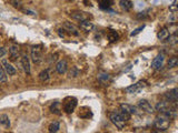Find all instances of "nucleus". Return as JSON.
Listing matches in <instances>:
<instances>
[{
  "label": "nucleus",
  "instance_id": "nucleus-16",
  "mask_svg": "<svg viewBox=\"0 0 178 133\" xmlns=\"http://www.w3.org/2000/svg\"><path fill=\"white\" fill-rule=\"evenodd\" d=\"M120 109L126 112H128L129 114H137L138 113V110L135 105H131V104H127V103H122L120 104Z\"/></svg>",
  "mask_w": 178,
  "mask_h": 133
},
{
  "label": "nucleus",
  "instance_id": "nucleus-18",
  "mask_svg": "<svg viewBox=\"0 0 178 133\" xmlns=\"http://www.w3.org/2000/svg\"><path fill=\"white\" fill-rule=\"evenodd\" d=\"M169 36H170V32L167 28H163V29H160V30L158 31V33H157V38H158L159 40H161V41L167 40V39L169 38Z\"/></svg>",
  "mask_w": 178,
  "mask_h": 133
},
{
  "label": "nucleus",
  "instance_id": "nucleus-21",
  "mask_svg": "<svg viewBox=\"0 0 178 133\" xmlns=\"http://www.w3.org/2000/svg\"><path fill=\"white\" fill-rule=\"evenodd\" d=\"M168 107H169V104H168V102L165 100V101H159V102L156 104L155 109L156 111H158L159 113H160V112H164L166 109H168Z\"/></svg>",
  "mask_w": 178,
  "mask_h": 133
},
{
  "label": "nucleus",
  "instance_id": "nucleus-5",
  "mask_svg": "<svg viewBox=\"0 0 178 133\" xmlns=\"http://www.w3.org/2000/svg\"><path fill=\"white\" fill-rule=\"evenodd\" d=\"M62 29H64L65 31H67L69 34H72V36H75V37L80 36V31H79V29L69 21H65L64 23H62Z\"/></svg>",
  "mask_w": 178,
  "mask_h": 133
},
{
  "label": "nucleus",
  "instance_id": "nucleus-7",
  "mask_svg": "<svg viewBox=\"0 0 178 133\" xmlns=\"http://www.w3.org/2000/svg\"><path fill=\"white\" fill-rule=\"evenodd\" d=\"M138 107L140 110L144 111V112H146V113H154V112H155V108H154L153 105L148 102L147 100H145V99H142L140 101H139Z\"/></svg>",
  "mask_w": 178,
  "mask_h": 133
},
{
  "label": "nucleus",
  "instance_id": "nucleus-2",
  "mask_svg": "<svg viewBox=\"0 0 178 133\" xmlns=\"http://www.w3.org/2000/svg\"><path fill=\"white\" fill-rule=\"evenodd\" d=\"M77 99L74 97H67L66 99L64 100V103H62V109L66 113L70 114L72 113L75 109L77 108Z\"/></svg>",
  "mask_w": 178,
  "mask_h": 133
},
{
  "label": "nucleus",
  "instance_id": "nucleus-30",
  "mask_svg": "<svg viewBox=\"0 0 178 133\" xmlns=\"http://www.w3.org/2000/svg\"><path fill=\"white\" fill-rule=\"evenodd\" d=\"M0 82H7V73L3 70V68H0Z\"/></svg>",
  "mask_w": 178,
  "mask_h": 133
},
{
  "label": "nucleus",
  "instance_id": "nucleus-25",
  "mask_svg": "<svg viewBox=\"0 0 178 133\" xmlns=\"http://www.w3.org/2000/svg\"><path fill=\"white\" fill-rule=\"evenodd\" d=\"M118 38H119V36H118V33H117L115 30H109L108 33H107V39L109 40V42L117 41Z\"/></svg>",
  "mask_w": 178,
  "mask_h": 133
},
{
  "label": "nucleus",
  "instance_id": "nucleus-6",
  "mask_svg": "<svg viewBox=\"0 0 178 133\" xmlns=\"http://www.w3.org/2000/svg\"><path fill=\"white\" fill-rule=\"evenodd\" d=\"M164 97H165V99H166L167 102L175 104V103H177V101H178V89L177 88L172 89L170 91L165 93Z\"/></svg>",
  "mask_w": 178,
  "mask_h": 133
},
{
  "label": "nucleus",
  "instance_id": "nucleus-3",
  "mask_svg": "<svg viewBox=\"0 0 178 133\" xmlns=\"http://www.w3.org/2000/svg\"><path fill=\"white\" fill-rule=\"evenodd\" d=\"M109 120H110V121L112 122V124L116 125V127H117V129H119V130H121V129H124V127H125L126 121L122 119L119 114L117 113L116 111H115V112H110V113H109Z\"/></svg>",
  "mask_w": 178,
  "mask_h": 133
},
{
  "label": "nucleus",
  "instance_id": "nucleus-9",
  "mask_svg": "<svg viewBox=\"0 0 178 133\" xmlns=\"http://www.w3.org/2000/svg\"><path fill=\"white\" fill-rule=\"evenodd\" d=\"M70 17H71L72 19L78 20V21L89 20V18H90L88 12H85V11H72L71 14H70Z\"/></svg>",
  "mask_w": 178,
  "mask_h": 133
},
{
  "label": "nucleus",
  "instance_id": "nucleus-34",
  "mask_svg": "<svg viewBox=\"0 0 178 133\" xmlns=\"http://www.w3.org/2000/svg\"><path fill=\"white\" fill-rule=\"evenodd\" d=\"M6 53H7V50H6L3 47H0V58H2Z\"/></svg>",
  "mask_w": 178,
  "mask_h": 133
},
{
  "label": "nucleus",
  "instance_id": "nucleus-35",
  "mask_svg": "<svg viewBox=\"0 0 178 133\" xmlns=\"http://www.w3.org/2000/svg\"><path fill=\"white\" fill-rule=\"evenodd\" d=\"M65 1H68V2H71V1H74V0H65Z\"/></svg>",
  "mask_w": 178,
  "mask_h": 133
},
{
  "label": "nucleus",
  "instance_id": "nucleus-14",
  "mask_svg": "<svg viewBox=\"0 0 178 133\" xmlns=\"http://www.w3.org/2000/svg\"><path fill=\"white\" fill-rule=\"evenodd\" d=\"M21 66L23 71L29 75L30 73V61H29V57L27 54H22L21 55Z\"/></svg>",
  "mask_w": 178,
  "mask_h": 133
},
{
  "label": "nucleus",
  "instance_id": "nucleus-4",
  "mask_svg": "<svg viewBox=\"0 0 178 133\" xmlns=\"http://www.w3.org/2000/svg\"><path fill=\"white\" fill-rule=\"evenodd\" d=\"M146 87H147V82L144 80H140L135 83V84H131L130 87H127V88H126V92L129 94L138 93V92H140L142 89H145Z\"/></svg>",
  "mask_w": 178,
  "mask_h": 133
},
{
  "label": "nucleus",
  "instance_id": "nucleus-28",
  "mask_svg": "<svg viewBox=\"0 0 178 133\" xmlns=\"http://www.w3.org/2000/svg\"><path fill=\"white\" fill-rule=\"evenodd\" d=\"M167 66H168V68H169V69L176 68V66H178V58H177V57H172V58L168 60Z\"/></svg>",
  "mask_w": 178,
  "mask_h": 133
},
{
  "label": "nucleus",
  "instance_id": "nucleus-17",
  "mask_svg": "<svg viewBox=\"0 0 178 133\" xmlns=\"http://www.w3.org/2000/svg\"><path fill=\"white\" fill-rule=\"evenodd\" d=\"M79 27L83 29V31H91L95 28L94 23L90 22L89 20H83V21H79Z\"/></svg>",
  "mask_w": 178,
  "mask_h": 133
},
{
  "label": "nucleus",
  "instance_id": "nucleus-26",
  "mask_svg": "<svg viewBox=\"0 0 178 133\" xmlns=\"http://www.w3.org/2000/svg\"><path fill=\"white\" fill-rule=\"evenodd\" d=\"M59 129H60V123H59L58 121H53V123L49 125V127H48V131L51 133H55V132H58Z\"/></svg>",
  "mask_w": 178,
  "mask_h": 133
},
{
  "label": "nucleus",
  "instance_id": "nucleus-23",
  "mask_svg": "<svg viewBox=\"0 0 178 133\" xmlns=\"http://www.w3.org/2000/svg\"><path fill=\"white\" fill-rule=\"evenodd\" d=\"M0 124L5 127L6 129L10 127V120H9V116L7 114H1L0 115Z\"/></svg>",
  "mask_w": 178,
  "mask_h": 133
},
{
  "label": "nucleus",
  "instance_id": "nucleus-8",
  "mask_svg": "<svg viewBox=\"0 0 178 133\" xmlns=\"http://www.w3.org/2000/svg\"><path fill=\"white\" fill-rule=\"evenodd\" d=\"M31 60H32L33 63H40L42 61V52L41 49H39L37 47H33L31 49Z\"/></svg>",
  "mask_w": 178,
  "mask_h": 133
},
{
  "label": "nucleus",
  "instance_id": "nucleus-11",
  "mask_svg": "<svg viewBox=\"0 0 178 133\" xmlns=\"http://www.w3.org/2000/svg\"><path fill=\"white\" fill-rule=\"evenodd\" d=\"M56 71L58 72L59 75H65L68 71V62H67V60L62 59V60L58 61L57 64H56Z\"/></svg>",
  "mask_w": 178,
  "mask_h": 133
},
{
  "label": "nucleus",
  "instance_id": "nucleus-29",
  "mask_svg": "<svg viewBox=\"0 0 178 133\" xmlns=\"http://www.w3.org/2000/svg\"><path fill=\"white\" fill-rule=\"evenodd\" d=\"M117 113L119 114L120 116H121L122 119L125 120V121H128V120H130V118H131V114H129L128 112H126V111H124V110H118L117 111Z\"/></svg>",
  "mask_w": 178,
  "mask_h": 133
},
{
  "label": "nucleus",
  "instance_id": "nucleus-20",
  "mask_svg": "<svg viewBox=\"0 0 178 133\" xmlns=\"http://www.w3.org/2000/svg\"><path fill=\"white\" fill-rule=\"evenodd\" d=\"M50 112L53 114H57V115H60L61 114V107L59 102H53V104L50 105Z\"/></svg>",
  "mask_w": 178,
  "mask_h": 133
},
{
  "label": "nucleus",
  "instance_id": "nucleus-27",
  "mask_svg": "<svg viewBox=\"0 0 178 133\" xmlns=\"http://www.w3.org/2000/svg\"><path fill=\"white\" fill-rule=\"evenodd\" d=\"M79 75H80V71H79L77 66H71V69L68 71V77L69 78H76Z\"/></svg>",
  "mask_w": 178,
  "mask_h": 133
},
{
  "label": "nucleus",
  "instance_id": "nucleus-1",
  "mask_svg": "<svg viewBox=\"0 0 178 133\" xmlns=\"http://www.w3.org/2000/svg\"><path fill=\"white\" fill-rule=\"evenodd\" d=\"M170 125V119L165 114L159 113L154 120V127L158 131H166Z\"/></svg>",
  "mask_w": 178,
  "mask_h": 133
},
{
  "label": "nucleus",
  "instance_id": "nucleus-15",
  "mask_svg": "<svg viewBox=\"0 0 178 133\" xmlns=\"http://www.w3.org/2000/svg\"><path fill=\"white\" fill-rule=\"evenodd\" d=\"M19 47L18 46H11L10 49H9V59L11 61H16L17 58H19Z\"/></svg>",
  "mask_w": 178,
  "mask_h": 133
},
{
  "label": "nucleus",
  "instance_id": "nucleus-12",
  "mask_svg": "<svg viewBox=\"0 0 178 133\" xmlns=\"http://www.w3.org/2000/svg\"><path fill=\"white\" fill-rule=\"evenodd\" d=\"M165 61V55L164 54H158L151 62V68L155 70H159L163 66Z\"/></svg>",
  "mask_w": 178,
  "mask_h": 133
},
{
  "label": "nucleus",
  "instance_id": "nucleus-32",
  "mask_svg": "<svg viewBox=\"0 0 178 133\" xmlns=\"http://www.w3.org/2000/svg\"><path fill=\"white\" fill-rule=\"evenodd\" d=\"M169 39L172 40V41H170V43H172V44L177 43V34H176V33H174L172 36H169Z\"/></svg>",
  "mask_w": 178,
  "mask_h": 133
},
{
  "label": "nucleus",
  "instance_id": "nucleus-22",
  "mask_svg": "<svg viewBox=\"0 0 178 133\" xmlns=\"http://www.w3.org/2000/svg\"><path fill=\"white\" fill-rule=\"evenodd\" d=\"M98 3L103 10H109V8L112 6V0H98Z\"/></svg>",
  "mask_w": 178,
  "mask_h": 133
},
{
  "label": "nucleus",
  "instance_id": "nucleus-10",
  "mask_svg": "<svg viewBox=\"0 0 178 133\" xmlns=\"http://www.w3.org/2000/svg\"><path fill=\"white\" fill-rule=\"evenodd\" d=\"M1 64H2V68L7 75H15L17 73V70L15 69V66H12V64L9 63V61L7 60V59H2V60H1Z\"/></svg>",
  "mask_w": 178,
  "mask_h": 133
},
{
  "label": "nucleus",
  "instance_id": "nucleus-19",
  "mask_svg": "<svg viewBox=\"0 0 178 133\" xmlns=\"http://www.w3.org/2000/svg\"><path fill=\"white\" fill-rule=\"evenodd\" d=\"M119 6L124 11H130L134 7L133 2H131L130 0H120Z\"/></svg>",
  "mask_w": 178,
  "mask_h": 133
},
{
  "label": "nucleus",
  "instance_id": "nucleus-24",
  "mask_svg": "<svg viewBox=\"0 0 178 133\" xmlns=\"http://www.w3.org/2000/svg\"><path fill=\"white\" fill-rule=\"evenodd\" d=\"M50 79V73H49V70H44L39 73V80L41 82H47L49 81Z\"/></svg>",
  "mask_w": 178,
  "mask_h": 133
},
{
  "label": "nucleus",
  "instance_id": "nucleus-13",
  "mask_svg": "<svg viewBox=\"0 0 178 133\" xmlns=\"http://www.w3.org/2000/svg\"><path fill=\"white\" fill-rule=\"evenodd\" d=\"M98 81H99L101 84H104V86H107L109 82L111 81V77H110V75H108L107 72H99L98 73Z\"/></svg>",
  "mask_w": 178,
  "mask_h": 133
},
{
  "label": "nucleus",
  "instance_id": "nucleus-31",
  "mask_svg": "<svg viewBox=\"0 0 178 133\" xmlns=\"http://www.w3.org/2000/svg\"><path fill=\"white\" fill-rule=\"evenodd\" d=\"M144 28H145V26H144V25L140 26V27H138V28H136V29H135V30H134L133 32L130 33V37H135V36H137V34H138V33L140 32V31L144 30Z\"/></svg>",
  "mask_w": 178,
  "mask_h": 133
},
{
  "label": "nucleus",
  "instance_id": "nucleus-33",
  "mask_svg": "<svg viewBox=\"0 0 178 133\" xmlns=\"http://www.w3.org/2000/svg\"><path fill=\"white\" fill-rule=\"evenodd\" d=\"M10 1L16 8H18V7L20 8V7H21V1H20V0H10Z\"/></svg>",
  "mask_w": 178,
  "mask_h": 133
}]
</instances>
